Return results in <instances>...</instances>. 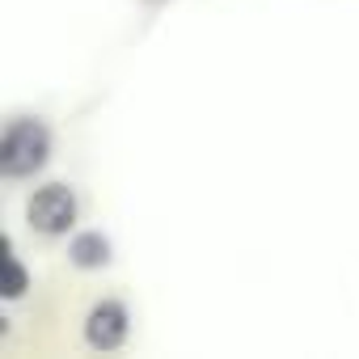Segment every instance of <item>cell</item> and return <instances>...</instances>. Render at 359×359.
<instances>
[{"mask_svg": "<svg viewBox=\"0 0 359 359\" xmlns=\"http://www.w3.org/2000/svg\"><path fill=\"white\" fill-rule=\"evenodd\" d=\"M51 156V131L43 118L34 114H13L0 140V173L5 177H30L34 169H43Z\"/></svg>", "mask_w": 359, "mask_h": 359, "instance_id": "obj_1", "label": "cell"}, {"mask_svg": "<svg viewBox=\"0 0 359 359\" xmlns=\"http://www.w3.org/2000/svg\"><path fill=\"white\" fill-rule=\"evenodd\" d=\"M26 220L34 233L43 237H60L76 224V191L64 182H51L43 191H34V199L26 203Z\"/></svg>", "mask_w": 359, "mask_h": 359, "instance_id": "obj_2", "label": "cell"}, {"mask_svg": "<svg viewBox=\"0 0 359 359\" xmlns=\"http://www.w3.org/2000/svg\"><path fill=\"white\" fill-rule=\"evenodd\" d=\"M127 325H131L127 304H118V300H97V304L89 309V317H85V342H89L93 351H118V346L127 342Z\"/></svg>", "mask_w": 359, "mask_h": 359, "instance_id": "obj_3", "label": "cell"}, {"mask_svg": "<svg viewBox=\"0 0 359 359\" xmlns=\"http://www.w3.org/2000/svg\"><path fill=\"white\" fill-rule=\"evenodd\" d=\"M68 258H72L81 271L106 266V262H110V241H106L102 233H81V237H72V245H68Z\"/></svg>", "mask_w": 359, "mask_h": 359, "instance_id": "obj_4", "label": "cell"}, {"mask_svg": "<svg viewBox=\"0 0 359 359\" xmlns=\"http://www.w3.org/2000/svg\"><path fill=\"white\" fill-rule=\"evenodd\" d=\"M5 245H9V241H5ZM5 266H9V283H5V296H9V300H22L30 279H26V266H22V258H13V245H9V258H5Z\"/></svg>", "mask_w": 359, "mask_h": 359, "instance_id": "obj_5", "label": "cell"}]
</instances>
